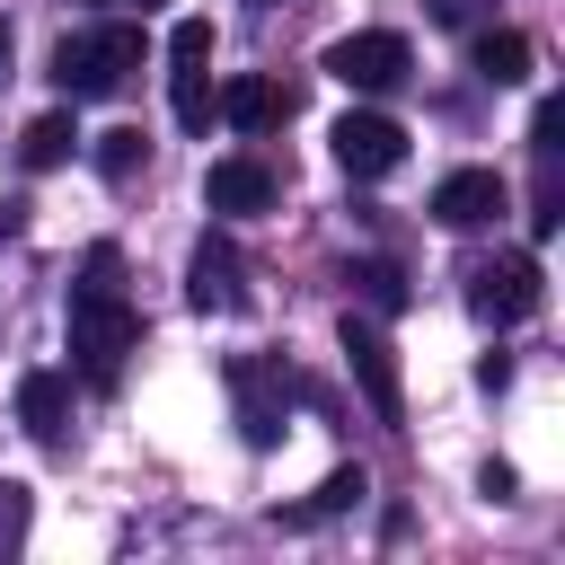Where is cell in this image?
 Returning <instances> with one entry per match:
<instances>
[{"instance_id":"7c38bea8","label":"cell","mask_w":565,"mask_h":565,"mask_svg":"<svg viewBox=\"0 0 565 565\" xmlns=\"http://www.w3.org/2000/svg\"><path fill=\"white\" fill-rule=\"evenodd\" d=\"M221 115H230L238 132H274V124L291 115V97H282L274 79H256V71H238V79L221 88Z\"/></svg>"},{"instance_id":"277c9868","label":"cell","mask_w":565,"mask_h":565,"mask_svg":"<svg viewBox=\"0 0 565 565\" xmlns=\"http://www.w3.org/2000/svg\"><path fill=\"white\" fill-rule=\"evenodd\" d=\"M318 71H327V79H344L353 97H380V88H397V79L415 71V53H406V35H388V26H362V35H335Z\"/></svg>"},{"instance_id":"44dd1931","label":"cell","mask_w":565,"mask_h":565,"mask_svg":"<svg viewBox=\"0 0 565 565\" xmlns=\"http://www.w3.org/2000/svg\"><path fill=\"white\" fill-rule=\"evenodd\" d=\"M556 132H565V106H556V97H539V115H530V141H539V159L556 150Z\"/></svg>"},{"instance_id":"6da1fadb","label":"cell","mask_w":565,"mask_h":565,"mask_svg":"<svg viewBox=\"0 0 565 565\" xmlns=\"http://www.w3.org/2000/svg\"><path fill=\"white\" fill-rule=\"evenodd\" d=\"M124 256L115 247H88V282L71 291V362H79V380L88 388H115L124 380V353L141 344V318H132V300H124Z\"/></svg>"},{"instance_id":"d6986e66","label":"cell","mask_w":565,"mask_h":565,"mask_svg":"<svg viewBox=\"0 0 565 565\" xmlns=\"http://www.w3.org/2000/svg\"><path fill=\"white\" fill-rule=\"evenodd\" d=\"M168 62H212V18H177L168 26Z\"/></svg>"},{"instance_id":"8992f818","label":"cell","mask_w":565,"mask_h":565,"mask_svg":"<svg viewBox=\"0 0 565 565\" xmlns=\"http://www.w3.org/2000/svg\"><path fill=\"white\" fill-rule=\"evenodd\" d=\"M335 168L344 177H388L397 159H406V132L388 124V115H371V106H353V115H335Z\"/></svg>"},{"instance_id":"ffe728a7","label":"cell","mask_w":565,"mask_h":565,"mask_svg":"<svg viewBox=\"0 0 565 565\" xmlns=\"http://www.w3.org/2000/svg\"><path fill=\"white\" fill-rule=\"evenodd\" d=\"M18 539H26V486L0 477V547H18Z\"/></svg>"},{"instance_id":"ac0fdd59","label":"cell","mask_w":565,"mask_h":565,"mask_svg":"<svg viewBox=\"0 0 565 565\" xmlns=\"http://www.w3.org/2000/svg\"><path fill=\"white\" fill-rule=\"evenodd\" d=\"M141 150H150V141H141L132 124H124V132H97V177H115V185H124V177L141 168Z\"/></svg>"},{"instance_id":"7a4b0ae2","label":"cell","mask_w":565,"mask_h":565,"mask_svg":"<svg viewBox=\"0 0 565 565\" xmlns=\"http://www.w3.org/2000/svg\"><path fill=\"white\" fill-rule=\"evenodd\" d=\"M132 71H141V26H124V18L53 44V88L62 97H115Z\"/></svg>"},{"instance_id":"cb8c5ba5","label":"cell","mask_w":565,"mask_h":565,"mask_svg":"<svg viewBox=\"0 0 565 565\" xmlns=\"http://www.w3.org/2000/svg\"><path fill=\"white\" fill-rule=\"evenodd\" d=\"M106 9H124V0H106ZM141 9H150V0H141Z\"/></svg>"},{"instance_id":"9a60e30c","label":"cell","mask_w":565,"mask_h":565,"mask_svg":"<svg viewBox=\"0 0 565 565\" xmlns=\"http://www.w3.org/2000/svg\"><path fill=\"white\" fill-rule=\"evenodd\" d=\"M168 106H177V124H185V132H203V124L221 115L212 71H203V62H177V71H168Z\"/></svg>"},{"instance_id":"7402d4cb","label":"cell","mask_w":565,"mask_h":565,"mask_svg":"<svg viewBox=\"0 0 565 565\" xmlns=\"http://www.w3.org/2000/svg\"><path fill=\"white\" fill-rule=\"evenodd\" d=\"M477 9H486V0H424V18H433V26H468Z\"/></svg>"},{"instance_id":"e0dca14e","label":"cell","mask_w":565,"mask_h":565,"mask_svg":"<svg viewBox=\"0 0 565 565\" xmlns=\"http://www.w3.org/2000/svg\"><path fill=\"white\" fill-rule=\"evenodd\" d=\"M362 494H371V486H362V468H335V477L309 494V512H291V521H327V512H353Z\"/></svg>"},{"instance_id":"9c48e42d","label":"cell","mask_w":565,"mask_h":565,"mask_svg":"<svg viewBox=\"0 0 565 565\" xmlns=\"http://www.w3.org/2000/svg\"><path fill=\"white\" fill-rule=\"evenodd\" d=\"M18 424H26L44 450H62V441H71V371H26V380H18Z\"/></svg>"},{"instance_id":"5b68a950","label":"cell","mask_w":565,"mask_h":565,"mask_svg":"<svg viewBox=\"0 0 565 565\" xmlns=\"http://www.w3.org/2000/svg\"><path fill=\"white\" fill-rule=\"evenodd\" d=\"M230 397H238L247 450H274V441H282V406L300 397V380H291L282 362H230Z\"/></svg>"},{"instance_id":"8fae6325","label":"cell","mask_w":565,"mask_h":565,"mask_svg":"<svg viewBox=\"0 0 565 565\" xmlns=\"http://www.w3.org/2000/svg\"><path fill=\"white\" fill-rule=\"evenodd\" d=\"M185 300H194L203 318L247 300V291H238V247H230V238H203V247H194V265H185Z\"/></svg>"},{"instance_id":"603a6c76","label":"cell","mask_w":565,"mask_h":565,"mask_svg":"<svg viewBox=\"0 0 565 565\" xmlns=\"http://www.w3.org/2000/svg\"><path fill=\"white\" fill-rule=\"evenodd\" d=\"M0 71H9V18H0Z\"/></svg>"},{"instance_id":"2e32d148","label":"cell","mask_w":565,"mask_h":565,"mask_svg":"<svg viewBox=\"0 0 565 565\" xmlns=\"http://www.w3.org/2000/svg\"><path fill=\"white\" fill-rule=\"evenodd\" d=\"M344 282H353V291H362L371 309H388V318H397V309L415 300V291H406V274H397L388 256H353V265H344Z\"/></svg>"},{"instance_id":"30bf717a","label":"cell","mask_w":565,"mask_h":565,"mask_svg":"<svg viewBox=\"0 0 565 565\" xmlns=\"http://www.w3.org/2000/svg\"><path fill=\"white\" fill-rule=\"evenodd\" d=\"M203 203L212 212H265L274 203V168L265 159H212L203 168Z\"/></svg>"},{"instance_id":"3957f363","label":"cell","mask_w":565,"mask_h":565,"mask_svg":"<svg viewBox=\"0 0 565 565\" xmlns=\"http://www.w3.org/2000/svg\"><path fill=\"white\" fill-rule=\"evenodd\" d=\"M335 344H344V371H353V388H362V406L380 415V424H406V388H397V353H388V335L371 327V318H335Z\"/></svg>"},{"instance_id":"4fadbf2b","label":"cell","mask_w":565,"mask_h":565,"mask_svg":"<svg viewBox=\"0 0 565 565\" xmlns=\"http://www.w3.org/2000/svg\"><path fill=\"white\" fill-rule=\"evenodd\" d=\"M477 71H486L494 88H521V79H530V35H521V26H486V35H477Z\"/></svg>"},{"instance_id":"52a82bcc","label":"cell","mask_w":565,"mask_h":565,"mask_svg":"<svg viewBox=\"0 0 565 565\" xmlns=\"http://www.w3.org/2000/svg\"><path fill=\"white\" fill-rule=\"evenodd\" d=\"M468 300H477V318H494V327L530 318V309H539V256H494V265H477V274H468Z\"/></svg>"},{"instance_id":"ba28073f","label":"cell","mask_w":565,"mask_h":565,"mask_svg":"<svg viewBox=\"0 0 565 565\" xmlns=\"http://www.w3.org/2000/svg\"><path fill=\"white\" fill-rule=\"evenodd\" d=\"M503 212V177L494 168H450L441 185H433V221L441 230H477V221H494Z\"/></svg>"},{"instance_id":"5bb4252c","label":"cell","mask_w":565,"mask_h":565,"mask_svg":"<svg viewBox=\"0 0 565 565\" xmlns=\"http://www.w3.org/2000/svg\"><path fill=\"white\" fill-rule=\"evenodd\" d=\"M71 150H79V124H71V115H35V124L18 132V168H35V177L62 168Z\"/></svg>"}]
</instances>
